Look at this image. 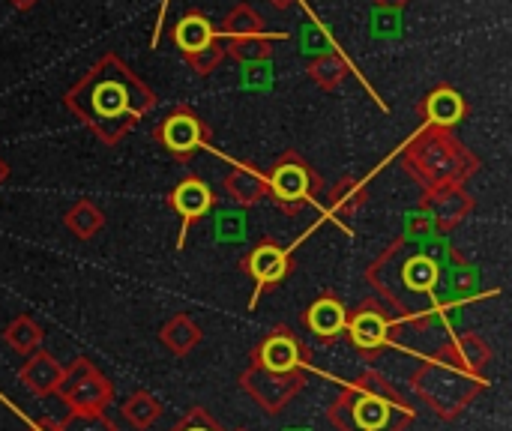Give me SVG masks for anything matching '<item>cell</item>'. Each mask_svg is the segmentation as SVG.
Returning a JSON list of instances; mask_svg holds the SVG:
<instances>
[{"label": "cell", "mask_w": 512, "mask_h": 431, "mask_svg": "<svg viewBox=\"0 0 512 431\" xmlns=\"http://www.w3.org/2000/svg\"><path fill=\"white\" fill-rule=\"evenodd\" d=\"M213 234L219 243H243L249 234V219L243 210H219L213 219Z\"/></svg>", "instance_id": "cell-28"}, {"label": "cell", "mask_w": 512, "mask_h": 431, "mask_svg": "<svg viewBox=\"0 0 512 431\" xmlns=\"http://www.w3.org/2000/svg\"><path fill=\"white\" fill-rule=\"evenodd\" d=\"M3 339H6V345H9L12 351L30 357L33 351H39L45 333H42V327H39L30 315H18V318L9 321V327L3 330Z\"/></svg>", "instance_id": "cell-24"}, {"label": "cell", "mask_w": 512, "mask_h": 431, "mask_svg": "<svg viewBox=\"0 0 512 431\" xmlns=\"http://www.w3.org/2000/svg\"><path fill=\"white\" fill-rule=\"evenodd\" d=\"M420 210L429 216V222H432L438 231H450V228H456L465 216H471L474 198L465 192V186H444V189L426 192Z\"/></svg>", "instance_id": "cell-14"}, {"label": "cell", "mask_w": 512, "mask_h": 431, "mask_svg": "<svg viewBox=\"0 0 512 431\" xmlns=\"http://www.w3.org/2000/svg\"><path fill=\"white\" fill-rule=\"evenodd\" d=\"M171 431H222V429H219V423H216L204 408H192V411H189V414H186V417H183V420H180V423H177Z\"/></svg>", "instance_id": "cell-35"}, {"label": "cell", "mask_w": 512, "mask_h": 431, "mask_svg": "<svg viewBox=\"0 0 512 431\" xmlns=\"http://www.w3.org/2000/svg\"><path fill=\"white\" fill-rule=\"evenodd\" d=\"M243 390L267 411V414H282L291 399L306 387V372H291V375H276L261 366H249L240 378Z\"/></svg>", "instance_id": "cell-8"}, {"label": "cell", "mask_w": 512, "mask_h": 431, "mask_svg": "<svg viewBox=\"0 0 512 431\" xmlns=\"http://www.w3.org/2000/svg\"><path fill=\"white\" fill-rule=\"evenodd\" d=\"M171 210L180 216V240H177V249L186 246V237L192 231L195 222H201L210 210H213V192L210 186L201 180V177H186L180 180L174 189H171V198H168Z\"/></svg>", "instance_id": "cell-12"}, {"label": "cell", "mask_w": 512, "mask_h": 431, "mask_svg": "<svg viewBox=\"0 0 512 431\" xmlns=\"http://www.w3.org/2000/svg\"><path fill=\"white\" fill-rule=\"evenodd\" d=\"M273 36L267 33H255V36H240V39H228L222 42L225 45V54H231L234 60H240L243 66L246 63H261V60H270L273 57Z\"/></svg>", "instance_id": "cell-26"}, {"label": "cell", "mask_w": 512, "mask_h": 431, "mask_svg": "<svg viewBox=\"0 0 512 431\" xmlns=\"http://www.w3.org/2000/svg\"><path fill=\"white\" fill-rule=\"evenodd\" d=\"M276 3H279V6H288V0H276Z\"/></svg>", "instance_id": "cell-41"}, {"label": "cell", "mask_w": 512, "mask_h": 431, "mask_svg": "<svg viewBox=\"0 0 512 431\" xmlns=\"http://www.w3.org/2000/svg\"><path fill=\"white\" fill-rule=\"evenodd\" d=\"M288 267H291V261H288V255H285L282 246H276L273 240L258 243V246L243 258V273L255 279V297H252L249 306H255L258 297H261L267 288L279 285V282L288 276Z\"/></svg>", "instance_id": "cell-13"}, {"label": "cell", "mask_w": 512, "mask_h": 431, "mask_svg": "<svg viewBox=\"0 0 512 431\" xmlns=\"http://www.w3.org/2000/svg\"><path fill=\"white\" fill-rule=\"evenodd\" d=\"M288 431H306V429H288Z\"/></svg>", "instance_id": "cell-42"}, {"label": "cell", "mask_w": 512, "mask_h": 431, "mask_svg": "<svg viewBox=\"0 0 512 431\" xmlns=\"http://www.w3.org/2000/svg\"><path fill=\"white\" fill-rule=\"evenodd\" d=\"M120 414H123V420H126L132 429L144 431V429H150V426L162 417V402H159V399H153L150 393L138 390V393H132V396L123 402Z\"/></svg>", "instance_id": "cell-25"}, {"label": "cell", "mask_w": 512, "mask_h": 431, "mask_svg": "<svg viewBox=\"0 0 512 431\" xmlns=\"http://www.w3.org/2000/svg\"><path fill=\"white\" fill-rule=\"evenodd\" d=\"M318 186H321L318 174L297 153H285L267 174V198H273L285 213L303 210Z\"/></svg>", "instance_id": "cell-7"}, {"label": "cell", "mask_w": 512, "mask_h": 431, "mask_svg": "<svg viewBox=\"0 0 512 431\" xmlns=\"http://www.w3.org/2000/svg\"><path fill=\"white\" fill-rule=\"evenodd\" d=\"M222 60H225V45H222L219 39H216L213 45H207V48L195 51V54H186V63L192 66V72H195V75H210Z\"/></svg>", "instance_id": "cell-33"}, {"label": "cell", "mask_w": 512, "mask_h": 431, "mask_svg": "<svg viewBox=\"0 0 512 431\" xmlns=\"http://www.w3.org/2000/svg\"><path fill=\"white\" fill-rule=\"evenodd\" d=\"M255 33H264V18L249 6V3H240L234 6L225 21L219 24L216 36H228V39H240V36H255Z\"/></svg>", "instance_id": "cell-27"}, {"label": "cell", "mask_w": 512, "mask_h": 431, "mask_svg": "<svg viewBox=\"0 0 512 431\" xmlns=\"http://www.w3.org/2000/svg\"><path fill=\"white\" fill-rule=\"evenodd\" d=\"M486 378L471 375L465 369H456L438 357H429L417 372H414V390L417 396L441 417V420H453L459 417L483 390H486Z\"/></svg>", "instance_id": "cell-5"}, {"label": "cell", "mask_w": 512, "mask_h": 431, "mask_svg": "<svg viewBox=\"0 0 512 431\" xmlns=\"http://www.w3.org/2000/svg\"><path fill=\"white\" fill-rule=\"evenodd\" d=\"M441 270L444 267L432 261L420 243L402 237L375 264H369L366 279L390 303V309L426 327L435 321Z\"/></svg>", "instance_id": "cell-2"}, {"label": "cell", "mask_w": 512, "mask_h": 431, "mask_svg": "<svg viewBox=\"0 0 512 431\" xmlns=\"http://www.w3.org/2000/svg\"><path fill=\"white\" fill-rule=\"evenodd\" d=\"M432 357L456 366V369H465L471 375H480L486 378V369L492 363V348L480 339V333H459L453 336L444 348H438Z\"/></svg>", "instance_id": "cell-15"}, {"label": "cell", "mask_w": 512, "mask_h": 431, "mask_svg": "<svg viewBox=\"0 0 512 431\" xmlns=\"http://www.w3.org/2000/svg\"><path fill=\"white\" fill-rule=\"evenodd\" d=\"M411 0H375V6L378 9H393V12H399V9H405Z\"/></svg>", "instance_id": "cell-37"}, {"label": "cell", "mask_w": 512, "mask_h": 431, "mask_svg": "<svg viewBox=\"0 0 512 431\" xmlns=\"http://www.w3.org/2000/svg\"><path fill=\"white\" fill-rule=\"evenodd\" d=\"M33 431H57V429H54V420H42V423H36V429Z\"/></svg>", "instance_id": "cell-39"}, {"label": "cell", "mask_w": 512, "mask_h": 431, "mask_svg": "<svg viewBox=\"0 0 512 431\" xmlns=\"http://www.w3.org/2000/svg\"><path fill=\"white\" fill-rule=\"evenodd\" d=\"M330 423L339 431H405L414 408L378 372H363L330 405Z\"/></svg>", "instance_id": "cell-3"}, {"label": "cell", "mask_w": 512, "mask_h": 431, "mask_svg": "<svg viewBox=\"0 0 512 431\" xmlns=\"http://www.w3.org/2000/svg\"><path fill=\"white\" fill-rule=\"evenodd\" d=\"M57 396L69 411H105L114 399V384L84 357L63 366Z\"/></svg>", "instance_id": "cell-6"}, {"label": "cell", "mask_w": 512, "mask_h": 431, "mask_svg": "<svg viewBox=\"0 0 512 431\" xmlns=\"http://www.w3.org/2000/svg\"><path fill=\"white\" fill-rule=\"evenodd\" d=\"M348 72H351V66H348V60L336 48L327 51V54H318L312 60V66H309V75H312V81L321 90H336L348 78Z\"/></svg>", "instance_id": "cell-22"}, {"label": "cell", "mask_w": 512, "mask_h": 431, "mask_svg": "<svg viewBox=\"0 0 512 431\" xmlns=\"http://www.w3.org/2000/svg\"><path fill=\"white\" fill-rule=\"evenodd\" d=\"M372 21H375V24H372L375 36H399V30H402L399 12H393V9H378V6H375Z\"/></svg>", "instance_id": "cell-36"}, {"label": "cell", "mask_w": 512, "mask_h": 431, "mask_svg": "<svg viewBox=\"0 0 512 431\" xmlns=\"http://www.w3.org/2000/svg\"><path fill=\"white\" fill-rule=\"evenodd\" d=\"M441 276H447V291L456 297H468L477 288V270L471 264H447Z\"/></svg>", "instance_id": "cell-31"}, {"label": "cell", "mask_w": 512, "mask_h": 431, "mask_svg": "<svg viewBox=\"0 0 512 431\" xmlns=\"http://www.w3.org/2000/svg\"><path fill=\"white\" fill-rule=\"evenodd\" d=\"M273 63L270 60H261V63H246L243 66V87L249 90H267L273 84Z\"/></svg>", "instance_id": "cell-34"}, {"label": "cell", "mask_w": 512, "mask_h": 431, "mask_svg": "<svg viewBox=\"0 0 512 431\" xmlns=\"http://www.w3.org/2000/svg\"><path fill=\"white\" fill-rule=\"evenodd\" d=\"M63 102L102 144L114 147L156 105V93L117 54H105L66 90Z\"/></svg>", "instance_id": "cell-1"}, {"label": "cell", "mask_w": 512, "mask_h": 431, "mask_svg": "<svg viewBox=\"0 0 512 431\" xmlns=\"http://www.w3.org/2000/svg\"><path fill=\"white\" fill-rule=\"evenodd\" d=\"M153 135H156V141H159L171 156H177V159H189V156H192L195 150H201V147L207 144V138H210L204 120H201L192 108H186V105L174 108V111L153 129Z\"/></svg>", "instance_id": "cell-9"}, {"label": "cell", "mask_w": 512, "mask_h": 431, "mask_svg": "<svg viewBox=\"0 0 512 431\" xmlns=\"http://www.w3.org/2000/svg\"><path fill=\"white\" fill-rule=\"evenodd\" d=\"M345 324H348V309H345L333 294H324V297L315 300V303L309 306V312H306V327H309V333H312L318 342H324V345L342 339V336H345Z\"/></svg>", "instance_id": "cell-16"}, {"label": "cell", "mask_w": 512, "mask_h": 431, "mask_svg": "<svg viewBox=\"0 0 512 431\" xmlns=\"http://www.w3.org/2000/svg\"><path fill=\"white\" fill-rule=\"evenodd\" d=\"M345 333L348 339L354 342L357 351L363 354H378L381 348L390 345L393 333H396V324L393 318L387 315V309L375 300H366L360 303L354 312H348V324H345Z\"/></svg>", "instance_id": "cell-10"}, {"label": "cell", "mask_w": 512, "mask_h": 431, "mask_svg": "<svg viewBox=\"0 0 512 431\" xmlns=\"http://www.w3.org/2000/svg\"><path fill=\"white\" fill-rule=\"evenodd\" d=\"M306 348L303 342L288 330V327H276L264 336V342L255 348L252 354V366H261L267 372L276 375H291V372H303L306 369Z\"/></svg>", "instance_id": "cell-11"}, {"label": "cell", "mask_w": 512, "mask_h": 431, "mask_svg": "<svg viewBox=\"0 0 512 431\" xmlns=\"http://www.w3.org/2000/svg\"><path fill=\"white\" fill-rule=\"evenodd\" d=\"M9 3H12L15 9H30V6H33V3H39V0H9Z\"/></svg>", "instance_id": "cell-38"}, {"label": "cell", "mask_w": 512, "mask_h": 431, "mask_svg": "<svg viewBox=\"0 0 512 431\" xmlns=\"http://www.w3.org/2000/svg\"><path fill=\"white\" fill-rule=\"evenodd\" d=\"M60 375H63V366L51 354H45V351H33L27 357V363L21 366V384L33 396H51V393H57Z\"/></svg>", "instance_id": "cell-19"}, {"label": "cell", "mask_w": 512, "mask_h": 431, "mask_svg": "<svg viewBox=\"0 0 512 431\" xmlns=\"http://www.w3.org/2000/svg\"><path fill=\"white\" fill-rule=\"evenodd\" d=\"M225 195L237 207H252L267 198V174L255 165H237L225 177Z\"/></svg>", "instance_id": "cell-18"}, {"label": "cell", "mask_w": 512, "mask_h": 431, "mask_svg": "<svg viewBox=\"0 0 512 431\" xmlns=\"http://www.w3.org/2000/svg\"><path fill=\"white\" fill-rule=\"evenodd\" d=\"M6 177H9V165H6V162L0 159V183H3Z\"/></svg>", "instance_id": "cell-40"}, {"label": "cell", "mask_w": 512, "mask_h": 431, "mask_svg": "<svg viewBox=\"0 0 512 431\" xmlns=\"http://www.w3.org/2000/svg\"><path fill=\"white\" fill-rule=\"evenodd\" d=\"M465 114H468V102L453 87H438L423 102V117L429 120L432 129H450L459 120H465Z\"/></svg>", "instance_id": "cell-17"}, {"label": "cell", "mask_w": 512, "mask_h": 431, "mask_svg": "<svg viewBox=\"0 0 512 431\" xmlns=\"http://www.w3.org/2000/svg\"><path fill=\"white\" fill-rule=\"evenodd\" d=\"M63 222H66V228H69V234L78 237V240H93V237L105 228V216H102V210H99L93 201H78V204L63 216Z\"/></svg>", "instance_id": "cell-23"}, {"label": "cell", "mask_w": 512, "mask_h": 431, "mask_svg": "<svg viewBox=\"0 0 512 431\" xmlns=\"http://www.w3.org/2000/svg\"><path fill=\"white\" fill-rule=\"evenodd\" d=\"M363 204H366V189H363L360 180L345 177V180L336 183V189H333V213L351 216V213H357Z\"/></svg>", "instance_id": "cell-29"}, {"label": "cell", "mask_w": 512, "mask_h": 431, "mask_svg": "<svg viewBox=\"0 0 512 431\" xmlns=\"http://www.w3.org/2000/svg\"><path fill=\"white\" fill-rule=\"evenodd\" d=\"M300 48L306 51V54H327V51H333V39H330V33L321 27V24H315V21H306L303 24V30H300Z\"/></svg>", "instance_id": "cell-32"}, {"label": "cell", "mask_w": 512, "mask_h": 431, "mask_svg": "<svg viewBox=\"0 0 512 431\" xmlns=\"http://www.w3.org/2000/svg\"><path fill=\"white\" fill-rule=\"evenodd\" d=\"M174 42H177V48L183 51V57L186 54H195V51H201V48H207V45H213L219 36H216V27L201 15V12H189V15H183L180 21H177V27H174Z\"/></svg>", "instance_id": "cell-20"}, {"label": "cell", "mask_w": 512, "mask_h": 431, "mask_svg": "<svg viewBox=\"0 0 512 431\" xmlns=\"http://www.w3.org/2000/svg\"><path fill=\"white\" fill-rule=\"evenodd\" d=\"M237 431H246V429H237Z\"/></svg>", "instance_id": "cell-43"}, {"label": "cell", "mask_w": 512, "mask_h": 431, "mask_svg": "<svg viewBox=\"0 0 512 431\" xmlns=\"http://www.w3.org/2000/svg\"><path fill=\"white\" fill-rule=\"evenodd\" d=\"M402 162L426 192H435L444 186H465V180L474 177L480 168V159L447 129L420 132L405 147Z\"/></svg>", "instance_id": "cell-4"}, {"label": "cell", "mask_w": 512, "mask_h": 431, "mask_svg": "<svg viewBox=\"0 0 512 431\" xmlns=\"http://www.w3.org/2000/svg\"><path fill=\"white\" fill-rule=\"evenodd\" d=\"M57 431H117L114 423L105 417V411H69L60 423H54Z\"/></svg>", "instance_id": "cell-30"}, {"label": "cell", "mask_w": 512, "mask_h": 431, "mask_svg": "<svg viewBox=\"0 0 512 431\" xmlns=\"http://www.w3.org/2000/svg\"><path fill=\"white\" fill-rule=\"evenodd\" d=\"M159 339H162V345H165L171 354L186 357L189 351H195V348L201 345L204 330H201L189 315H174V318H168V321L162 324Z\"/></svg>", "instance_id": "cell-21"}]
</instances>
